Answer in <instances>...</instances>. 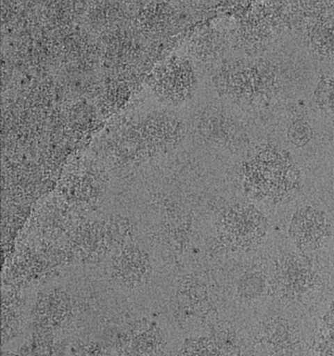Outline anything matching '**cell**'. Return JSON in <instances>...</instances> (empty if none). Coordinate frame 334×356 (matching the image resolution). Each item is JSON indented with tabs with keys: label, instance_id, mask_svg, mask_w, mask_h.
I'll list each match as a JSON object with an SVG mask.
<instances>
[{
	"label": "cell",
	"instance_id": "obj_1",
	"mask_svg": "<svg viewBox=\"0 0 334 356\" xmlns=\"http://www.w3.org/2000/svg\"><path fill=\"white\" fill-rule=\"evenodd\" d=\"M289 162L287 156L278 149H264L253 158L248 170H251L255 182L260 181L265 190L273 189L275 185L280 184L283 175H287L289 170Z\"/></svg>",
	"mask_w": 334,
	"mask_h": 356
},
{
	"label": "cell",
	"instance_id": "obj_2",
	"mask_svg": "<svg viewBox=\"0 0 334 356\" xmlns=\"http://www.w3.org/2000/svg\"><path fill=\"white\" fill-rule=\"evenodd\" d=\"M289 136L293 143L304 145L311 138V129L304 122H297L290 129Z\"/></svg>",
	"mask_w": 334,
	"mask_h": 356
}]
</instances>
